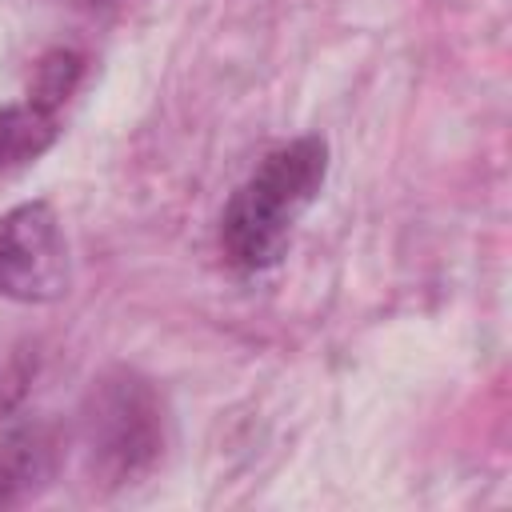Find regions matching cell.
Listing matches in <instances>:
<instances>
[{
    "label": "cell",
    "mask_w": 512,
    "mask_h": 512,
    "mask_svg": "<svg viewBox=\"0 0 512 512\" xmlns=\"http://www.w3.org/2000/svg\"><path fill=\"white\" fill-rule=\"evenodd\" d=\"M328 176V144L300 136L272 148L260 168L232 192L220 216V244L236 268H268L284 256L300 212L316 200Z\"/></svg>",
    "instance_id": "1"
},
{
    "label": "cell",
    "mask_w": 512,
    "mask_h": 512,
    "mask_svg": "<svg viewBox=\"0 0 512 512\" xmlns=\"http://www.w3.org/2000/svg\"><path fill=\"white\" fill-rule=\"evenodd\" d=\"M84 448L92 484L124 488L140 480L164 448V408L136 372H108L84 400Z\"/></svg>",
    "instance_id": "2"
},
{
    "label": "cell",
    "mask_w": 512,
    "mask_h": 512,
    "mask_svg": "<svg viewBox=\"0 0 512 512\" xmlns=\"http://www.w3.org/2000/svg\"><path fill=\"white\" fill-rule=\"evenodd\" d=\"M68 292V240L44 200L0 216V296L16 304H52Z\"/></svg>",
    "instance_id": "3"
},
{
    "label": "cell",
    "mask_w": 512,
    "mask_h": 512,
    "mask_svg": "<svg viewBox=\"0 0 512 512\" xmlns=\"http://www.w3.org/2000/svg\"><path fill=\"white\" fill-rule=\"evenodd\" d=\"M76 76H80V60H76L72 52H52V56L40 60L28 100H32L36 108H44V112H56V108L68 100Z\"/></svg>",
    "instance_id": "6"
},
{
    "label": "cell",
    "mask_w": 512,
    "mask_h": 512,
    "mask_svg": "<svg viewBox=\"0 0 512 512\" xmlns=\"http://www.w3.org/2000/svg\"><path fill=\"white\" fill-rule=\"evenodd\" d=\"M56 136V112L36 108L32 100L24 108H0V168L40 156Z\"/></svg>",
    "instance_id": "5"
},
{
    "label": "cell",
    "mask_w": 512,
    "mask_h": 512,
    "mask_svg": "<svg viewBox=\"0 0 512 512\" xmlns=\"http://www.w3.org/2000/svg\"><path fill=\"white\" fill-rule=\"evenodd\" d=\"M52 476V440L40 428H20L0 444V508L36 496Z\"/></svg>",
    "instance_id": "4"
}]
</instances>
